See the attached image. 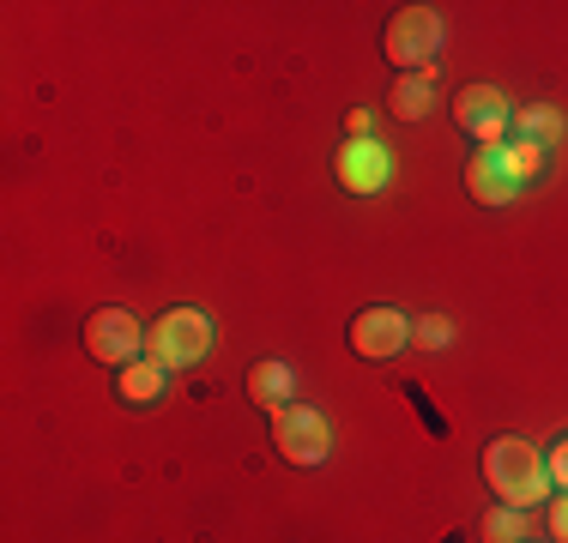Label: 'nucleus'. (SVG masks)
Segmentation results:
<instances>
[{
	"label": "nucleus",
	"instance_id": "obj_20",
	"mask_svg": "<svg viewBox=\"0 0 568 543\" xmlns=\"http://www.w3.org/2000/svg\"><path fill=\"white\" fill-rule=\"evenodd\" d=\"M345 127H351V140H369V109H351Z\"/></svg>",
	"mask_w": 568,
	"mask_h": 543
},
{
	"label": "nucleus",
	"instance_id": "obj_5",
	"mask_svg": "<svg viewBox=\"0 0 568 543\" xmlns=\"http://www.w3.org/2000/svg\"><path fill=\"white\" fill-rule=\"evenodd\" d=\"M85 350L98 362H110V369H128L145 350V326L133 320L128 308H98V315L85 320Z\"/></svg>",
	"mask_w": 568,
	"mask_h": 543
},
{
	"label": "nucleus",
	"instance_id": "obj_18",
	"mask_svg": "<svg viewBox=\"0 0 568 543\" xmlns=\"http://www.w3.org/2000/svg\"><path fill=\"white\" fill-rule=\"evenodd\" d=\"M550 537H557V543H568V495H557V501H550Z\"/></svg>",
	"mask_w": 568,
	"mask_h": 543
},
{
	"label": "nucleus",
	"instance_id": "obj_4",
	"mask_svg": "<svg viewBox=\"0 0 568 543\" xmlns=\"http://www.w3.org/2000/svg\"><path fill=\"white\" fill-rule=\"evenodd\" d=\"M273 447H278V459H291V465H327L333 423L321 411H308V404H284V411L273 417Z\"/></svg>",
	"mask_w": 568,
	"mask_h": 543
},
{
	"label": "nucleus",
	"instance_id": "obj_10",
	"mask_svg": "<svg viewBox=\"0 0 568 543\" xmlns=\"http://www.w3.org/2000/svg\"><path fill=\"white\" fill-rule=\"evenodd\" d=\"M291 387H296L291 369H284V362H273V357L248 369V399L261 404V411H273V417L284 411V404H291Z\"/></svg>",
	"mask_w": 568,
	"mask_h": 543
},
{
	"label": "nucleus",
	"instance_id": "obj_2",
	"mask_svg": "<svg viewBox=\"0 0 568 543\" xmlns=\"http://www.w3.org/2000/svg\"><path fill=\"white\" fill-rule=\"evenodd\" d=\"M206 350H212V320L200 315V308H170V315H158L152 332H145V357H152L164 375L194 369Z\"/></svg>",
	"mask_w": 568,
	"mask_h": 543
},
{
	"label": "nucleus",
	"instance_id": "obj_13",
	"mask_svg": "<svg viewBox=\"0 0 568 543\" xmlns=\"http://www.w3.org/2000/svg\"><path fill=\"white\" fill-rule=\"evenodd\" d=\"M496 157H503V170L514 175V187L520 182H538V175H545V145H496Z\"/></svg>",
	"mask_w": 568,
	"mask_h": 543
},
{
	"label": "nucleus",
	"instance_id": "obj_6",
	"mask_svg": "<svg viewBox=\"0 0 568 543\" xmlns=\"http://www.w3.org/2000/svg\"><path fill=\"white\" fill-rule=\"evenodd\" d=\"M405 338H412V320L399 315V308H363V315H351V350H357L363 362H394L405 350Z\"/></svg>",
	"mask_w": 568,
	"mask_h": 543
},
{
	"label": "nucleus",
	"instance_id": "obj_8",
	"mask_svg": "<svg viewBox=\"0 0 568 543\" xmlns=\"http://www.w3.org/2000/svg\"><path fill=\"white\" fill-rule=\"evenodd\" d=\"M333 170H339L345 194H382L387 175H394V157H387V145H375V140H345L339 157H333Z\"/></svg>",
	"mask_w": 568,
	"mask_h": 543
},
{
	"label": "nucleus",
	"instance_id": "obj_9",
	"mask_svg": "<svg viewBox=\"0 0 568 543\" xmlns=\"http://www.w3.org/2000/svg\"><path fill=\"white\" fill-rule=\"evenodd\" d=\"M466 187H471V199H478V206H508V199H514V175L503 170L496 145H484V152L466 163Z\"/></svg>",
	"mask_w": 568,
	"mask_h": 543
},
{
	"label": "nucleus",
	"instance_id": "obj_11",
	"mask_svg": "<svg viewBox=\"0 0 568 543\" xmlns=\"http://www.w3.org/2000/svg\"><path fill=\"white\" fill-rule=\"evenodd\" d=\"M387 109H394L399 121H424L429 109H436V85H429V73H399L394 91H387Z\"/></svg>",
	"mask_w": 568,
	"mask_h": 543
},
{
	"label": "nucleus",
	"instance_id": "obj_16",
	"mask_svg": "<svg viewBox=\"0 0 568 543\" xmlns=\"http://www.w3.org/2000/svg\"><path fill=\"white\" fill-rule=\"evenodd\" d=\"M545 478H550V489H562L568 495V434L557 447H550V459H545Z\"/></svg>",
	"mask_w": 568,
	"mask_h": 543
},
{
	"label": "nucleus",
	"instance_id": "obj_19",
	"mask_svg": "<svg viewBox=\"0 0 568 543\" xmlns=\"http://www.w3.org/2000/svg\"><path fill=\"white\" fill-rule=\"evenodd\" d=\"M417 338L424 345H448V320H417Z\"/></svg>",
	"mask_w": 568,
	"mask_h": 543
},
{
	"label": "nucleus",
	"instance_id": "obj_14",
	"mask_svg": "<svg viewBox=\"0 0 568 543\" xmlns=\"http://www.w3.org/2000/svg\"><path fill=\"white\" fill-rule=\"evenodd\" d=\"M478 532L490 537V543H526V513H520V508H503V501H496V508L484 513Z\"/></svg>",
	"mask_w": 568,
	"mask_h": 543
},
{
	"label": "nucleus",
	"instance_id": "obj_12",
	"mask_svg": "<svg viewBox=\"0 0 568 543\" xmlns=\"http://www.w3.org/2000/svg\"><path fill=\"white\" fill-rule=\"evenodd\" d=\"M158 392H164V369H158L152 357H140V362H128L115 380V399L121 404H158Z\"/></svg>",
	"mask_w": 568,
	"mask_h": 543
},
{
	"label": "nucleus",
	"instance_id": "obj_3",
	"mask_svg": "<svg viewBox=\"0 0 568 543\" xmlns=\"http://www.w3.org/2000/svg\"><path fill=\"white\" fill-rule=\"evenodd\" d=\"M387 61L399 66V73H429L442 54V12L429 7H399L394 19H387V37H382Z\"/></svg>",
	"mask_w": 568,
	"mask_h": 543
},
{
	"label": "nucleus",
	"instance_id": "obj_15",
	"mask_svg": "<svg viewBox=\"0 0 568 543\" xmlns=\"http://www.w3.org/2000/svg\"><path fill=\"white\" fill-rule=\"evenodd\" d=\"M514 121H520V140H526V145H550V140L562 133V115H557V109H545V103H538V109H520Z\"/></svg>",
	"mask_w": 568,
	"mask_h": 543
},
{
	"label": "nucleus",
	"instance_id": "obj_1",
	"mask_svg": "<svg viewBox=\"0 0 568 543\" xmlns=\"http://www.w3.org/2000/svg\"><path fill=\"white\" fill-rule=\"evenodd\" d=\"M484 483H490V495L503 501V508H520V513L550 495L545 459H538V447L520 441V434H496V441L484 447Z\"/></svg>",
	"mask_w": 568,
	"mask_h": 543
},
{
	"label": "nucleus",
	"instance_id": "obj_7",
	"mask_svg": "<svg viewBox=\"0 0 568 543\" xmlns=\"http://www.w3.org/2000/svg\"><path fill=\"white\" fill-rule=\"evenodd\" d=\"M454 121H459V133H471L478 145H496L514 127V103L496 85H466L454 98Z\"/></svg>",
	"mask_w": 568,
	"mask_h": 543
},
{
	"label": "nucleus",
	"instance_id": "obj_17",
	"mask_svg": "<svg viewBox=\"0 0 568 543\" xmlns=\"http://www.w3.org/2000/svg\"><path fill=\"white\" fill-rule=\"evenodd\" d=\"M405 399H412V411H417V417H424V423H429V429H436V434H448V417H442V411H436V404H429V399H424V387H405Z\"/></svg>",
	"mask_w": 568,
	"mask_h": 543
}]
</instances>
